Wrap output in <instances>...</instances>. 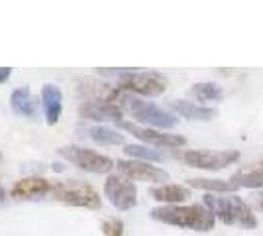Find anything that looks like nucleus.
Wrapping results in <instances>:
<instances>
[{
	"instance_id": "nucleus-18",
	"label": "nucleus",
	"mask_w": 263,
	"mask_h": 236,
	"mask_svg": "<svg viewBox=\"0 0 263 236\" xmlns=\"http://www.w3.org/2000/svg\"><path fill=\"white\" fill-rule=\"evenodd\" d=\"M189 185L195 187V189H202V191H209L212 195L216 193H234L238 191V187L232 183V181H224V179H206V177H193L189 179Z\"/></svg>"
},
{
	"instance_id": "nucleus-10",
	"label": "nucleus",
	"mask_w": 263,
	"mask_h": 236,
	"mask_svg": "<svg viewBox=\"0 0 263 236\" xmlns=\"http://www.w3.org/2000/svg\"><path fill=\"white\" fill-rule=\"evenodd\" d=\"M116 168L126 179L130 181H145V183H159V181H169V173L165 169L152 166L147 161H138V159H118Z\"/></svg>"
},
{
	"instance_id": "nucleus-2",
	"label": "nucleus",
	"mask_w": 263,
	"mask_h": 236,
	"mask_svg": "<svg viewBox=\"0 0 263 236\" xmlns=\"http://www.w3.org/2000/svg\"><path fill=\"white\" fill-rule=\"evenodd\" d=\"M202 205L226 226H240V228H248V230L257 228V219L253 214L252 207L238 195L218 197V195L209 193L202 199Z\"/></svg>"
},
{
	"instance_id": "nucleus-3",
	"label": "nucleus",
	"mask_w": 263,
	"mask_h": 236,
	"mask_svg": "<svg viewBox=\"0 0 263 236\" xmlns=\"http://www.w3.org/2000/svg\"><path fill=\"white\" fill-rule=\"evenodd\" d=\"M116 102L124 113H128L130 116H134L138 122L149 124V126H155V128H161V130H171L179 124V118H175L171 113L163 111L161 106H157L154 102L142 101L134 95H128L120 90L118 97H116Z\"/></svg>"
},
{
	"instance_id": "nucleus-5",
	"label": "nucleus",
	"mask_w": 263,
	"mask_h": 236,
	"mask_svg": "<svg viewBox=\"0 0 263 236\" xmlns=\"http://www.w3.org/2000/svg\"><path fill=\"white\" fill-rule=\"evenodd\" d=\"M177 157L189 168L218 171L236 164L240 159V152L238 150H185L177 154Z\"/></svg>"
},
{
	"instance_id": "nucleus-16",
	"label": "nucleus",
	"mask_w": 263,
	"mask_h": 236,
	"mask_svg": "<svg viewBox=\"0 0 263 236\" xmlns=\"http://www.w3.org/2000/svg\"><path fill=\"white\" fill-rule=\"evenodd\" d=\"M10 108L14 114L18 116H35V108H37V101L33 99L32 90L28 87H20L10 95Z\"/></svg>"
},
{
	"instance_id": "nucleus-6",
	"label": "nucleus",
	"mask_w": 263,
	"mask_h": 236,
	"mask_svg": "<svg viewBox=\"0 0 263 236\" xmlns=\"http://www.w3.org/2000/svg\"><path fill=\"white\" fill-rule=\"evenodd\" d=\"M57 152L61 157H65L67 161H71L73 166H77L79 169H85L88 173H108L110 169L116 166L112 157L99 154L95 150H88V148L63 146Z\"/></svg>"
},
{
	"instance_id": "nucleus-25",
	"label": "nucleus",
	"mask_w": 263,
	"mask_h": 236,
	"mask_svg": "<svg viewBox=\"0 0 263 236\" xmlns=\"http://www.w3.org/2000/svg\"><path fill=\"white\" fill-rule=\"evenodd\" d=\"M259 209L263 211V193H261V199H259Z\"/></svg>"
},
{
	"instance_id": "nucleus-22",
	"label": "nucleus",
	"mask_w": 263,
	"mask_h": 236,
	"mask_svg": "<svg viewBox=\"0 0 263 236\" xmlns=\"http://www.w3.org/2000/svg\"><path fill=\"white\" fill-rule=\"evenodd\" d=\"M102 234L104 236H124V223L120 219H108L102 223Z\"/></svg>"
},
{
	"instance_id": "nucleus-20",
	"label": "nucleus",
	"mask_w": 263,
	"mask_h": 236,
	"mask_svg": "<svg viewBox=\"0 0 263 236\" xmlns=\"http://www.w3.org/2000/svg\"><path fill=\"white\" fill-rule=\"evenodd\" d=\"M88 134H90V138H92L97 144H100V146H116V144H124V142H126L124 134L112 130L108 126H95V128L88 130Z\"/></svg>"
},
{
	"instance_id": "nucleus-7",
	"label": "nucleus",
	"mask_w": 263,
	"mask_h": 236,
	"mask_svg": "<svg viewBox=\"0 0 263 236\" xmlns=\"http://www.w3.org/2000/svg\"><path fill=\"white\" fill-rule=\"evenodd\" d=\"M118 89L142 97H159L167 89V81L159 73H134V69H128L126 73H122Z\"/></svg>"
},
{
	"instance_id": "nucleus-24",
	"label": "nucleus",
	"mask_w": 263,
	"mask_h": 236,
	"mask_svg": "<svg viewBox=\"0 0 263 236\" xmlns=\"http://www.w3.org/2000/svg\"><path fill=\"white\" fill-rule=\"evenodd\" d=\"M4 199H6V191H4V189H2V185H0V203L4 201Z\"/></svg>"
},
{
	"instance_id": "nucleus-8",
	"label": "nucleus",
	"mask_w": 263,
	"mask_h": 236,
	"mask_svg": "<svg viewBox=\"0 0 263 236\" xmlns=\"http://www.w3.org/2000/svg\"><path fill=\"white\" fill-rule=\"evenodd\" d=\"M122 130L130 132L132 136H136L138 140H142L145 144L154 148H165V150H177V148H183L186 144V140L179 134H167V132H159L154 128H147V126H140V124L134 122H118Z\"/></svg>"
},
{
	"instance_id": "nucleus-1",
	"label": "nucleus",
	"mask_w": 263,
	"mask_h": 236,
	"mask_svg": "<svg viewBox=\"0 0 263 236\" xmlns=\"http://www.w3.org/2000/svg\"><path fill=\"white\" fill-rule=\"evenodd\" d=\"M152 219L163 225L189 228L197 232H210L216 226V216L204 205H163L152 209Z\"/></svg>"
},
{
	"instance_id": "nucleus-19",
	"label": "nucleus",
	"mask_w": 263,
	"mask_h": 236,
	"mask_svg": "<svg viewBox=\"0 0 263 236\" xmlns=\"http://www.w3.org/2000/svg\"><path fill=\"white\" fill-rule=\"evenodd\" d=\"M193 95H195V99L200 102H216V101H222V99H224V90H222V87L216 85V83H210V81L193 85Z\"/></svg>"
},
{
	"instance_id": "nucleus-11",
	"label": "nucleus",
	"mask_w": 263,
	"mask_h": 236,
	"mask_svg": "<svg viewBox=\"0 0 263 236\" xmlns=\"http://www.w3.org/2000/svg\"><path fill=\"white\" fill-rule=\"evenodd\" d=\"M53 185L44 177H24L16 181L10 189V197L16 201H28V199H42L44 195L51 193Z\"/></svg>"
},
{
	"instance_id": "nucleus-12",
	"label": "nucleus",
	"mask_w": 263,
	"mask_h": 236,
	"mask_svg": "<svg viewBox=\"0 0 263 236\" xmlns=\"http://www.w3.org/2000/svg\"><path fill=\"white\" fill-rule=\"evenodd\" d=\"M79 114H81V118H87V120H99V122L114 120V122H120L124 111H122L118 104H114V102L88 101L81 104Z\"/></svg>"
},
{
	"instance_id": "nucleus-23",
	"label": "nucleus",
	"mask_w": 263,
	"mask_h": 236,
	"mask_svg": "<svg viewBox=\"0 0 263 236\" xmlns=\"http://www.w3.org/2000/svg\"><path fill=\"white\" fill-rule=\"evenodd\" d=\"M12 75V69L10 67H0V85L2 83H6Z\"/></svg>"
},
{
	"instance_id": "nucleus-14",
	"label": "nucleus",
	"mask_w": 263,
	"mask_h": 236,
	"mask_svg": "<svg viewBox=\"0 0 263 236\" xmlns=\"http://www.w3.org/2000/svg\"><path fill=\"white\" fill-rule=\"evenodd\" d=\"M230 181L238 189H241V187H246V189H259V187H263V159L248 164L246 168L238 169L230 177Z\"/></svg>"
},
{
	"instance_id": "nucleus-21",
	"label": "nucleus",
	"mask_w": 263,
	"mask_h": 236,
	"mask_svg": "<svg viewBox=\"0 0 263 236\" xmlns=\"http://www.w3.org/2000/svg\"><path fill=\"white\" fill-rule=\"evenodd\" d=\"M124 154L138 159V161H163V154H159L147 146H138V144H126Z\"/></svg>"
},
{
	"instance_id": "nucleus-9",
	"label": "nucleus",
	"mask_w": 263,
	"mask_h": 236,
	"mask_svg": "<svg viewBox=\"0 0 263 236\" xmlns=\"http://www.w3.org/2000/svg\"><path fill=\"white\" fill-rule=\"evenodd\" d=\"M104 195L118 211H130L138 205V189L130 179L120 175H110L104 181Z\"/></svg>"
},
{
	"instance_id": "nucleus-13",
	"label": "nucleus",
	"mask_w": 263,
	"mask_h": 236,
	"mask_svg": "<svg viewBox=\"0 0 263 236\" xmlns=\"http://www.w3.org/2000/svg\"><path fill=\"white\" fill-rule=\"evenodd\" d=\"M42 104L47 124H57L63 113V93L57 85H44L42 89Z\"/></svg>"
},
{
	"instance_id": "nucleus-4",
	"label": "nucleus",
	"mask_w": 263,
	"mask_h": 236,
	"mask_svg": "<svg viewBox=\"0 0 263 236\" xmlns=\"http://www.w3.org/2000/svg\"><path fill=\"white\" fill-rule=\"evenodd\" d=\"M51 197L55 201L65 203L69 207H79V209H90V211H99L102 207L100 195L92 185H88L85 181L69 179L55 183L51 189Z\"/></svg>"
},
{
	"instance_id": "nucleus-15",
	"label": "nucleus",
	"mask_w": 263,
	"mask_h": 236,
	"mask_svg": "<svg viewBox=\"0 0 263 236\" xmlns=\"http://www.w3.org/2000/svg\"><path fill=\"white\" fill-rule=\"evenodd\" d=\"M171 108L175 111L179 116H183L186 120H212L216 116V111L214 108H209V106H200V104H195V102L189 101H173L171 102Z\"/></svg>"
},
{
	"instance_id": "nucleus-17",
	"label": "nucleus",
	"mask_w": 263,
	"mask_h": 236,
	"mask_svg": "<svg viewBox=\"0 0 263 236\" xmlns=\"http://www.w3.org/2000/svg\"><path fill=\"white\" fill-rule=\"evenodd\" d=\"M149 195L155 201L165 203V205H177L191 197V189L185 185H161V187H154Z\"/></svg>"
},
{
	"instance_id": "nucleus-26",
	"label": "nucleus",
	"mask_w": 263,
	"mask_h": 236,
	"mask_svg": "<svg viewBox=\"0 0 263 236\" xmlns=\"http://www.w3.org/2000/svg\"><path fill=\"white\" fill-rule=\"evenodd\" d=\"M0 159H2V154H0Z\"/></svg>"
}]
</instances>
